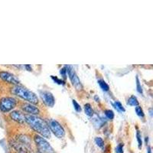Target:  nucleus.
I'll list each match as a JSON object with an SVG mask.
<instances>
[{
    "mask_svg": "<svg viewBox=\"0 0 153 153\" xmlns=\"http://www.w3.org/2000/svg\"><path fill=\"white\" fill-rule=\"evenodd\" d=\"M25 122L31 126V128L40 134L42 137L50 139L51 131L45 120L35 115H25Z\"/></svg>",
    "mask_w": 153,
    "mask_h": 153,
    "instance_id": "f257e3e1",
    "label": "nucleus"
},
{
    "mask_svg": "<svg viewBox=\"0 0 153 153\" xmlns=\"http://www.w3.org/2000/svg\"><path fill=\"white\" fill-rule=\"evenodd\" d=\"M11 92L14 95L18 96L19 97L28 101L31 104H36L38 103V99L36 94L23 86L15 85L11 90Z\"/></svg>",
    "mask_w": 153,
    "mask_h": 153,
    "instance_id": "f03ea898",
    "label": "nucleus"
},
{
    "mask_svg": "<svg viewBox=\"0 0 153 153\" xmlns=\"http://www.w3.org/2000/svg\"><path fill=\"white\" fill-rule=\"evenodd\" d=\"M35 142L41 153H54V149L48 142L41 136H35Z\"/></svg>",
    "mask_w": 153,
    "mask_h": 153,
    "instance_id": "7ed1b4c3",
    "label": "nucleus"
},
{
    "mask_svg": "<svg viewBox=\"0 0 153 153\" xmlns=\"http://www.w3.org/2000/svg\"><path fill=\"white\" fill-rule=\"evenodd\" d=\"M16 106V100L11 97H5L0 100V110L7 113L14 109Z\"/></svg>",
    "mask_w": 153,
    "mask_h": 153,
    "instance_id": "20e7f679",
    "label": "nucleus"
},
{
    "mask_svg": "<svg viewBox=\"0 0 153 153\" xmlns=\"http://www.w3.org/2000/svg\"><path fill=\"white\" fill-rule=\"evenodd\" d=\"M48 128L54 134V136H57L59 139H62L65 135V132L62 126L57 122V120H49L48 123Z\"/></svg>",
    "mask_w": 153,
    "mask_h": 153,
    "instance_id": "39448f33",
    "label": "nucleus"
},
{
    "mask_svg": "<svg viewBox=\"0 0 153 153\" xmlns=\"http://www.w3.org/2000/svg\"><path fill=\"white\" fill-rule=\"evenodd\" d=\"M65 68H66L67 73L68 74L70 80L71 81L74 87L77 91H81L82 88H83V86H82L81 82H80V79H79V77L77 76V75H76V72H75L74 69L71 66H66Z\"/></svg>",
    "mask_w": 153,
    "mask_h": 153,
    "instance_id": "423d86ee",
    "label": "nucleus"
},
{
    "mask_svg": "<svg viewBox=\"0 0 153 153\" xmlns=\"http://www.w3.org/2000/svg\"><path fill=\"white\" fill-rule=\"evenodd\" d=\"M39 95L42 98V101L45 105H47L49 107H52L54 105L55 100H54V96L51 93L46 91H39Z\"/></svg>",
    "mask_w": 153,
    "mask_h": 153,
    "instance_id": "0eeeda50",
    "label": "nucleus"
},
{
    "mask_svg": "<svg viewBox=\"0 0 153 153\" xmlns=\"http://www.w3.org/2000/svg\"><path fill=\"white\" fill-rule=\"evenodd\" d=\"M0 78H2V80L8 82L9 84H14V85H19L20 84V80H19V78H17L15 75H13L11 73H9V72H0Z\"/></svg>",
    "mask_w": 153,
    "mask_h": 153,
    "instance_id": "6e6552de",
    "label": "nucleus"
},
{
    "mask_svg": "<svg viewBox=\"0 0 153 153\" xmlns=\"http://www.w3.org/2000/svg\"><path fill=\"white\" fill-rule=\"evenodd\" d=\"M22 110L26 113H30V115H38L39 113V110L38 108L36 107L34 104L31 103H25L22 106Z\"/></svg>",
    "mask_w": 153,
    "mask_h": 153,
    "instance_id": "1a4fd4ad",
    "label": "nucleus"
},
{
    "mask_svg": "<svg viewBox=\"0 0 153 153\" xmlns=\"http://www.w3.org/2000/svg\"><path fill=\"white\" fill-rule=\"evenodd\" d=\"M11 118L13 120L16 121L18 123H22L25 122V117L23 113H22L20 111H18V110H15V111H12L10 113Z\"/></svg>",
    "mask_w": 153,
    "mask_h": 153,
    "instance_id": "9d476101",
    "label": "nucleus"
},
{
    "mask_svg": "<svg viewBox=\"0 0 153 153\" xmlns=\"http://www.w3.org/2000/svg\"><path fill=\"white\" fill-rule=\"evenodd\" d=\"M127 104L129 105V106H137L139 105V101L135 96H131L127 100Z\"/></svg>",
    "mask_w": 153,
    "mask_h": 153,
    "instance_id": "9b49d317",
    "label": "nucleus"
},
{
    "mask_svg": "<svg viewBox=\"0 0 153 153\" xmlns=\"http://www.w3.org/2000/svg\"><path fill=\"white\" fill-rule=\"evenodd\" d=\"M84 110H85V113L88 117H92L94 115V110L90 103H87L84 105Z\"/></svg>",
    "mask_w": 153,
    "mask_h": 153,
    "instance_id": "f8f14e48",
    "label": "nucleus"
},
{
    "mask_svg": "<svg viewBox=\"0 0 153 153\" xmlns=\"http://www.w3.org/2000/svg\"><path fill=\"white\" fill-rule=\"evenodd\" d=\"M98 84H99L100 87H101V89H102L103 91H109V89H110V87H109V85H108V84H106V82H105L103 80H98Z\"/></svg>",
    "mask_w": 153,
    "mask_h": 153,
    "instance_id": "ddd939ff",
    "label": "nucleus"
},
{
    "mask_svg": "<svg viewBox=\"0 0 153 153\" xmlns=\"http://www.w3.org/2000/svg\"><path fill=\"white\" fill-rule=\"evenodd\" d=\"M113 106L114 107L118 110L120 112H125V108L123 107V106L122 105V103H120V101H115V103H113Z\"/></svg>",
    "mask_w": 153,
    "mask_h": 153,
    "instance_id": "4468645a",
    "label": "nucleus"
},
{
    "mask_svg": "<svg viewBox=\"0 0 153 153\" xmlns=\"http://www.w3.org/2000/svg\"><path fill=\"white\" fill-rule=\"evenodd\" d=\"M136 138H137L138 146H139V149H142V146H143V140H142L141 133H140V132H139V131H137V132H136Z\"/></svg>",
    "mask_w": 153,
    "mask_h": 153,
    "instance_id": "2eb2a0df",
    "label": "nucleus"
},
{
    "mask_svg": "<svg viewBox=\"0 0 153 153\" xmlns=\"http://www.w3.org/2000/svg\"><path fill=\"white\" fill-rule=\"evenodd\" d=\"M95 143L97 144V146L100 147V148H103L104 146V141L103 140V139L100 137H97L95 139Z\"/></svg>",
    "mask_w": 153,
    "mask_h": 153,
    "instance_id": "dca6fc26",
    "label": "nucleus"
},
{
    "mask_svg": "<svg viewBox=\"0 0 153 153\" xmlns=\"http://www.w3.org/2000/svg\"><path fill=\"white\" fill-rule=\"evenodd\" d=\"M105 115L109 120H113L114 118V113L111 110H105Z\"/></svg>",
    "mask_w": 153,
    "mask_h": 153,
    "instance_id": "f3484780",
    "label": "nucleus"
},
{
    "mask_svg": "<svg viewBox=\"0 0 153 153\" xmlns=\"http://www.w3.org/2000/svg\"><path fill=\"white\" fill-rule=\"evenodd\" d=\"M136 113L139 117H144V116H145L144 112H143V109L141 108V106H136Z\"/></svg>",
    "mask_w": 153,
    "mask_h": 153,
    "instance_id": "a211bd4d",
    "label": "nucleus"
},
{
    "mask_svg": "<svg viewBox=\"0 0 153 153\" xmlns=\"http://www.w3.org/2000/svg\"><path fill=\"white\" fill-rule=\"evenodd\" d=\"M136 87H137V91L139 94H143V88H142V86L140 84V81H139V79L138 77V76H136Z\"/></svg>",
    "mask_w": 153,
    "mask_h": 153,
    "instance_id": "6ab92c4d",
    "label": "nucleus"
},
{
    "mask_svg": "<svg viewBox=\"0 0 153 153\" xmlns=\"http://www.w3.org/2000/svg\"><path fill=\"white\" fill-rule=\"evenodd\" d=\"M72 103H73L74 107L75 110H76V112H81V107H80V104H79L75 100H72Z\"/></svg>",
    "mask_w": 153,
    "mask_h": 153,
    "instance_id": "aec40b11",
    "label": "nucleus"
},
{
    "mask_svg": "<svg viewBox=\"0 0 153 153\" xmlns=\"http://www.w3.org/2000/svg\"><path fill=\"white\" fill-rule=\"evenodd\" d=\"M115 152L117 153H123V143L119 144L118 146L116 147Z\"/></svg>",
    "mask_w": 153,
    "mask_h": 153,
    "instance_id": "412c9836",
    "label": "nucleus"
},
{
    "mask_svg": "<svg viewBox=\"0 0 153 153\" xmlns=\"http://www.w3.org/2000/svg\"><path fill=\"white\" fill-rule=\"evenodd\" d=\"M51 78L53 79V80L55 81V83H57V84H65V82L63 81V80H60V79H58L57 77V76H51Z\"/></svg>",
    "mask_w": 153,
    "mask_h": 153,
    "instance_id": "4be33fe9",
    "label": "nucleus"
},
{
    "mask_svg": "<svg viewBox=\"0 0 153 153\" xmlns=\"http://www.w3.org/2000/svg\"><path fill=\"white\" fill-rule=\"evenodd\" d=\"M60 73H61V74L64 77H66V75H67V71H66V68H63L62 69H61V71H60Z\"/></svg>",
    "mask_w": 153,
    "mask_h": 153,
    "instance_id": "5701e85b",
    "label": "nucleus"
},
{
    "mask_svg": "<svg viewBox=\"0 0 153 153\" xmlns=\"http://www.w3.org/2000/svg\"><path fill=\"white\" fill-rule=\"evenodd\" d=\"M24 68H25V69H26L27 71H31V70H32V69H31V67L30 66V65H25Z\"/></svg>",
    "mask_w": 153,
    "mask_h": 153,
    "instance_id": "b1692460",
    "label": "nucleus"
},
{
    "mask_svg": "<svg viewBox=\"0 0 153 153\" xmlns=\"http://www.w3.org/2000/svg\"><path fill=\"white\" fill-rule=\"evenodd\" d=\"M147 153H152L151 147H148V152H147Z\"/></svg>",
    "mask_w": 153,
    "mask_h": 153,
    "instance_id": "393cba45",
    "label": "nucleus"
},
{
    "mask_svg": "<svg viewBox=\"0 0 153 153\" xmlns=\"http://www.w3.org/2000/svg\"><path fill=\"white\" fill-rule=\"evenodd\" d=\"M152 110H150V115L152 116Z\"/></svg>",
    "mask_w": 153,
    "mask_h": 153,
    "instance_id": "a878e982",
    "label": "nucleus"
}]
</instances>
